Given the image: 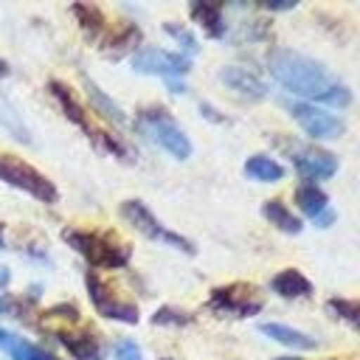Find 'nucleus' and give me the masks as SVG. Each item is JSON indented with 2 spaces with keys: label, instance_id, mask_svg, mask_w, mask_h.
<instances>
[{
  "label": "nucleus",
  "instance_id": "obj_1",
  "mask_svg": "<svg viewBox=\"0 0 360 360\" xmlns=\"http://www.w3.org/2000/svg\"><path fill=\"white\" fill-rule=\"evenodd\" d=\"M267 70L284 90L307 98V104L321 101V104L340 107V110L352 104L349 84H343L335 73L326 70L323 62L307 53H298L290 48H273L267 53Z\"/></svg>",
  "mask_w": 360,
  "mask_h": 360
},
{
  "label": "nucleus",
  "instance_id": "obj_2",
  "mask_svg": "<svg viewBox=\"0 0 360 360\" xmlns=\"http://www.w3.org/2000/svg\"><path fill=\"white\" fill-rule=\"evenodd\" d=\"M135 129L146 141L158 143L163 152H169L177 160H188L191 158V141L180 129V124L172 118V112L166 107H146V110H141L135 115Z\"/></svg>",
  "mask_w": 360,
  "mask_h": 360
},
{
  "label": "nucleus",
  "instance_id": "obj_3",
  "mask_svg": "<svg viewBox=\"0 0 360 360\" xmlns=\"http://www.w3.org/2000/svg\"><path fill=\"white\" fill-rule=\"evenodd\" d=\"M62 239L79 253L87 259L90 267H104V270H112V267H124L129 262V248L104 236V233H93V231H79V228H65L62 231Z\"/></svg>",
  "mask_w": 360,
  "mask_h": 360
},
{
  "label": "nucleus",
  "instance_id": "obj_4",
  "mask_svg": "<svg viewBox=\"0 0 360 360\" xmlns=\"http://www.w3.org/2000/svg\"><path fill=\"white\" fill-rule=\"evenodd\" d=\"M0 180L11 188L25 191L28 197H34L45 205H53L59 200L53 180H48L37 166H31V163L20 160L17 155H8V152H0Z\"/></svg>",
  "mask_w": 360,
  "mask_h": 360
},
{
  "label": "nucleus",
  "instance_id": "obj_5",
  "mask_svg": "<svg viewBox=\"0 0 360 360\" xmlns=\"http://www.w3.org/2000/svg\"><path fill=\"white\" fill-rule=\"evenodd\" d=\"M121 217H124L138 233H143V236L152 239V242L169 245V248L183 250V253H188V256L197 253V248H194V242H191L188 236H183V233H177V231H172V228H166V225L146 208V202H141V200H124V202H121Z\"/></svg>",
  "mask_w": 360,
  "mask_h": 360
},
{
  "label": "nucleus",
  "instance_id": "obj_6",
  "mask_svg": "<svg viewBox=\"0 0 360 360\" xmlns=\"http://www.w3.org/2000/svg\"><path fill=\"white\" fill-rule=\"evenodd\" d=\"M287 110L312 141H335L346 132V121L340 115L323 110V107H315L307 101H290Z\"/></svg>",
  "mask_w": 360,
  "mask_h": 360
},
{
  "label": "nucleus",
  "instance_id": "obj_7",
  "mask_svg": "<svg viewBox=\"0 0 360 360\" xmlns=\"http://www.w3.org/2000/svg\"><path fill=\"white\" fill-rule=\"evenodd\" d=\"M208 307H211L214 312H219V315L248 318V315H256V312L262 309V298L256 295V287H253V284L233 281V284H225V287L211 290Z\"/></svg>",
  "mask_w": 360,
  "mask_h": 360
},
{
  "label": "nucleus",
  "instance_id": "obj_8",
  "mask_svg": "<svg viewBox=\"0 0 360 360\" xmlns=\"http://www.w3.org/2000/svg\"><path fill=\"white\" fill-rule=\"evenodd\" d=\"M132 70L146 73V76H163V79H177L191 70V59L183 53H172L163 48H141L132 53Z\"/></svg>",
  "mask_w": 360,
  "mask_h": 360
},
{
  "label": "nucleus",
  "instance_id": "obj_9",
  "mask_svg": "<svg viewBox=\"0 0 360 360\" xmlns=\"http://www.w3.org/2000/svg\"><path fill=\"white\" fill-rule=\"evenodd\" d=\"M84 284H87L90 301H93V307L98 309V315L112 318V321H121V323H138V307L129 304V301L112 298V292L107 290V284L98 278L96 270H87V273H84Z\"/></svg>",
  "mask_w": 360,
  "mask_h": 360
},
{
  "label": "nucleus",
  "instance_id": "obj_10",
  "mask_svg": "<svg viewBox=\"0 0 360 360\" xmlns=\"http://www.w3.org/2000/svg\"><path fill=\"white\" fill-rule=\"evenodd\" d=\"M292 163L295 172L307 180V183H318V180H329L338 172V158L315 143L307 146H295L292 149Z\"/></svg>",
  "mask_w": 360,
  "mask_h": 360
},
{
  "label": "nucleus",
  "instance_id": "obj_11",
  "mask_svg": "<svg viewBox=\"0 0 360 360\" xmlns=\"http://www.w3.org/2000/svg\"><path fill=\"white\" fill-rule=\"evenodd\" d=\"M219 82H225L233 93H239L245 98H253V101H259V98H264L270 93L267 82L256 70H250L245 65H225L219 70Z\"/></svg>",
  "mask_w": 360,
  "mask_h": 360
},
{
  "label": "nucleus",
  "instance_id": "obj_12",
  "mask_svg": "<svg viewBox=\"0 0 360 360\" xmlns=\"http://www.w3.org/2000/svg\"><path fill=\"white\" fill-rule=\"evenodd\" d=\"M48 90H51V96L56 98V104L62 107V112H65V118H68V121H73L79 129H84V132H87V138H98V132H96V129H93V124H90L87 110L79 104V98L73 96V90H70L65 82L51 79V82H48Z\"/></svg>",
  "mask_w": 360,
  "mask_h": 360
},
{
  "label": "nucleus",
  "instance_id": "obj_13",
  "mask_svg": "<svg viewBox=\"0 0 360 360\" xmlns=\"http://www.w3.org/2000/svg\"><path fill=\"white\" fill-rule=\"evenodd\" d=\"M0 352H6L11 360H56L48 349H42V346L14 335L6 326H0Z\"/></svg>",
  "mask_w": 360,
  "mask_h": 360
},
{
  "label": "nucleus",
  "instance_id": "obj_14",
  "mask_svg": "<svg viewBox=\"0 0 360 360\" xmlns=\"http://www.w3.org/2000/svg\"><path fill=\"white\" fill-rule=\"evenodd\" d=\"M270 287H273V292L281 295V298H307V295H312V281H309L301 270H295V267L278 270V273L273 276Z\"/></svg>",
  "mask_w": 360,
  "mask_h": 360
},
{
  "label": "nucleus",
  "instance_id": "obj_15",
  "mask_svg": "<svg viewBox=\"0 0 360 360\" xmlns=\"http://www.w3.org/2000/svg\"><path fill=\"white\" fill-rule=\"evenodd\" d=\"M259 329H262V335H267L270 340H276V343H281V346H287V349L309 352V349L318 346V340H315L312 335H307V332H301V329H292V326H287V323H262Z\"/></svg>",
  "mask_w": 360,
  "mask_h": 360
},
{
  "label": "nucleus",
  "instance_id": "obj_16",
  "mask_svg": "<svg viewBox=\"0 0 360 360\" xmlns=\"http://www.w3.org/2000/svg\"><path fill=\"white\" fill-rule=\"evenodd\" d=\"M194 22L211 37V39H222L225 37V14L219 6H211V3H191L188 6Z\"/></svg>",
  "mask_w": 360,
  "mask_h": 360
},
{
  "label": "nucleus",
  "instance_id": "obj_17",
  "mask_svg": "<svg viewBox=\"0 0 360 360\" xmlns=\"http://www.w3.org/2000/svg\"><path fill=\"white\" fill-rule=\"evenodd\" d=\"M295 202H298L301 214H307L309 219H318L329 211V197L323 194V188L318 183H301L295 188Z\"/></svg>",
  "mask_w": 360,
  "mask_h": 360
},
{
  "label": "nucleus",
  "instance_id": "obj_18",
  "mask_svg": "<svg viewBox=\"0 0 360 360\" xmlns=\"http://www.w3.org/2000/svg\"><path fill=\"white\" fill-rule=\"evenodd\" d=\"M56 338H59V343L70 352L73 360H101V357H104V352H101V346H98V340H96L93 335L59 332Z\"/></svg>",
  "mask_w": 360,
  "mask_h": 360
},
{
  "label": "nucleus",
  "instance_id": "obj_19",
  "mask_svg": "<svg viewBox=\"0 0 360 360\" xmlns=\"http://www.w3.org/2000/svg\"><path fill=\"white\" fill-rule=\"evenodd\" d=\"M84 90H87V98H90V107L96 110V112H101L107 121H112V124H127V112L93 82V79H87L84 76Z\"/></svg>",
  "mask_w": 360,
  "mask_h": 360
},
{
  "label": "nucleus",
  "instance_id": "obj_20",
  "mask_svg": "<svg viewBox=\"0 0 360 360\" xmlns=\"http://www.w3.org/2000/svg\"><path fill=\"white\" fill-rule=\"evenodd\" d=\"M245 174L256 183H278L284 177V166L270 155H250L245 160Z\"/></svg>",
  "mask_w": 360,
  "mask_h": 360
},
{
  "label": "nucleus",
  "instance_id": "obj_21",
  "mask_svg": "<svg viewBox=\"0 0 360 360\" xmlns=\"http://www.w3.org/2000/svg\"><path fill=\"white\" fill-rule=\"evenodd\" d=\"M0 127H3L14 141H20V143H25V146H31V143H34L31 129L25 127L22 115L17 112V107H14L3 93H0Z\"/></svg>",
  "mask_w": 360,
  "mask_h": 360
},
{
  "label": "nucleus",
  "instance_id": "obj_22",
  "mask_svg": "<svg viewBox=\"0 0 360 360\" xmlns=\"http://www.w3.org/2000/svg\"><path fill=\"white\" fill-rule=\"evenodd\" d=\"M262 214H264V219L270 222V225H276L278 231H284V233H301V219L281 202V200H264L262 202Z\"/></svg>",
  "mask_w": 360,
  "mask_h": 360
},
{
  "label": "nucleus",
  "instance_id": "obj_23",
  "mask_svg": "<svg viewBox=\"0 0 360 360\" xmlns=\"http://www.w3.org/2000/svg\"><path fill=\"white\" fill-rule=\"evenodd\" d=\"M70 11L79 17V25L84 28V34H90L93 39H98L104 31H107V17L101 14L98 6H84V3H76L70 6Z\"/></svg>",
  "mask_w": 360,
  "mask_h": 360
},
{
  "label": "nucleus",
  "instance_id": "obj_24",
  "mask_svg": "<svg viewBox=\"0 0 360 360\" xmlns=\"http://www.w3.org/2000/svg\"><path fill=\"white\" fill-rule=\"evenodd\" d=\"M135 42H141V28L138 25H132V22H127L118 34H112L110 39H107V45H110V53L112 56H121L124 51H129Z\"/></svg>",
  "mask_w": 360,
  "mask_h": 360
},
{
  "label": "nucleus",
  "instance_id": "obj_25",
  "mask_svg": "<svg viewBox=\"0 0 360 360\" xmlns=\"http://www.w3.org/2000/svg\"><path fill=\"white\" fill-rule=\"evenodd\" d=\"M163 31H166L169 37H174V39H177V45H180V51H177V53H183L186 59H191V56L200 51L197 37H194L188 28H183V25H177V22H166V25H163Z\"/></svg>",
  "mask_w": 360,
  "mask_h": 360
},
{
  "label": "nucleus",
  "instance_id": "obj_26",
  "mask_svg": "<svg viewBox=\"0 0 360 360\" xmlns=\"http://www.w3.org/2000/svg\"><path fill=\"white\" fill-rule=\"evenodd\" d=\"M326 309L335 312V318H343L349 323H357L360 321V307L352 298H329L326 301Z\"/></svg>",
  "mask_w": 360,
  "mask_h": 360
},
{
  "label": "nucleus",
  "instance_id": "obj_27",
  "mask_svg": "<svg viewBox=\"0 0 360 360\" xmlns=\"http://www.w3.org/2000/svg\"><path fill=\"white\" fill-rule=\"evenodd\" d=\"M194 318L188 315V312H183V309H174V307H160L155 315H152V323L155 326H186V323H191Z\"/></svg>",
  "mask_w": 360,
  "mask_h": 360
},
{
  "label": "nucleus",
  "instance_id": "obj_28",
  "mask_svg": "<svg viewBox=\"0 0 360 360\" xmlns=\"http://www.w3.org/2000/svg\"><path fill=\"white\" fill-rule=\"evenodd\" d=\"M115 360H143L141 346L135 340H118L115 343Z\"/></svg>",
  "mask_w": 360,
  "mask_h": 360
},
{
  "label": "nucleus",
  "instance_id": "obj_29",
  "mask_svg": "<svg viewBox=\"0 0 360 360\" xmlns=\"http://www.w3.org/2000/svg\"><path fill=\"white\" fill-rule=\"evenodd\" d=\"M264 8H270V11H287V8H295V0L292 3H267Z\"/></svg>",
  "mask_w": 360,
  "mask_h": 360
},
{
  "label": "nucleus",
  "instance_id": "obj_30",
  "mask_svg": "<svg viewBox=\"0 0 360 360\" xmlns=\"http://www.w3.org/2000/svg\"><path fill=\"white\" fill-rule=\"evenodd\" d=\"M3 76H8V65H6V59H0V79Z\"/></svg>",
  "mask_w": 360,
  "mask_h": 360
},
{
  "label": "nucleus",
  "instance_id": "obj_31",
  "mask_svg": "<svg viewBox=\"0 0 360 360\" xmlns=\"http://www.w3.org/2000/svg\"><path fill=\"white\" fill-rule=\"evenodd\" d=\"M273 360H301V357H295V354H292V357H273Z\"/></svg>",
  "mask_w": 360,
  "mask_h": 360
},
{
  "label": "nucleus",
  "instance_id": "obj_32",
  "mask_svg": "<svg viewBox=\"0 0 360 360\" xmlns=\"http://www.w3.org/2000/svg\"><path fill=\"white\" fill-rule=\"evenodd\" d=\"M0 248H3V225H0Z\"/></svg>",
  "mask_w": 360,
  "mask_h": 360
},
{
  "label": "nucleus",
  "instance_id": "obj_33",
  "mask_svg": "<svg viewBox=\"0 0 360 360\" xmlns=\"http://www.w3.org/2000/svg\"><path fill=\"white\" fill-rule=\"evenodd\" d=\"M160 360H172V357H160Z\"/></svg>",
  "mask_w": 360,
  "mask_h": 360
}]
</instances>
